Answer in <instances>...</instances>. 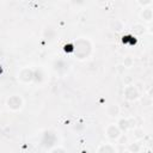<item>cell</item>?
<instances>
[{"label":"cell","instance_id":"cell-5","mask_svg":"<svg viewBox=\"0 0 153 153\" xmlns=\"http://www.w3.org/2000/svg\"><path fill=\"white\" fill-rule=\"evenodd\" d=\"M57 141V137H56V133L53 130V129H45L42 134V137H41V143L43 146H54Z\"/></svg>","mask_w":153,"mask_h":153},{"label":"cell","instance_id":"cell-18","mask_svg":"<svg viewBox=\"0 0 153 153\" xmlns=\"http://www.w3.org/2000/svg\"><path fill=\"white\" fill-rule=\"evenodd\" d=\"M133 133H134V136L136 137V140H140L143 137V130L141 128H133Z\"/></svg>","mask_w":153,"mask_h":153},{"label":"cell","instance_id":"cell-15","mask_svg":"<svg viewBox=\"0 0 153 153\" xmlns=\"http://www.w3.org/2000/svg\"><path fill=\"white\" fill-rule=\"evenodd\" d=\"M128 147H127V151L128 152H131V153H139L142 151L141 148V143L139 141H135V142H131V143H127Z\"/></svg>","mask_w":153,"mask_h":153},{"label":"cell","instance_id":"cell-14","mask_svg":"<svg viewBox=\"0 0 153 153\" xmlns=\"http://www.w3.org/2000/svg\"><path fill=\"white\" fill-rule=\"evenodd\" d=\"M43 80H44V73H43V71L41 68L33 69V81L32 82L41 84Z\"/></svg>","mask_w":153,"mask_h":153},{"label":"cell","instance_id":"cell-6","mask_svg":"<svg viewBox=\"0 0 153 153\" xmlns=\"http://www.w3.org/2000/svg\"><path fill=\"white\" fill-rule=\"evenodd\" d=\"M122 134V131L120 130V128L117 127V124H108L106 128H105V136L110 140V141H116L120 135Z\"/></svg>","mask_w":153,"mask_h":153},{"label":"cell","instance_id":"cell-12","mask_svg":"<svg viewBox=\"0 0 153 153\" xmlns=\"http://www.w3.org/2000/svg\"><path fill=\"white\" fill-rule=\"evenodd\" d=\"M117 127L120 128V130L122 131V133H126V131H128L129 129H130V124H129V118H120L118 121H117Z\"/></svg>","mask_w":153,"mask_h":153},{"label":"cell","instance_id":"cell-1","mask_svg":"<svg viewBox=\"0 0 153 153\" xmlns=\"http://www.w3.org/2000/svg\"><path fill=\"white\" fill-rule=\"evenodd\" d=\"M91 43L88 39H84V38H80L75 42V45H74V54L78 59L82 60L85 57H87L91 53Z\"/></svg>","mask_w":153,"mask_h":153},{"label":"cell","instance_id":"cell-20","mask_svg":"<svg viewBox=\"0 0 153 153\" xmlns=\"http://www.w3.org/2000/svg\"><path fill=\"white\" fill-rule=\"evenodd\" d=\"M116 141L118 142V145H126V143H128V137H127V135L121 134L120 137H118Z\"/></svg>","mask_w":153,"mask_h":153},{"label":"cell","instance_id":"cell-10","mask_svg":"<svg viewBox=\"0 0 153 153\" xmlns=\"http://www.w3.org/2000/svg\"><path fill=\"white\" fill-rule=\"evenodd\" d=\"M121 114V108L120 105L117 104H110L106 106V115L110 117V118H116L118 117Z\"/></svg>","mask_w":153,"mask_h":153},{"label":"cell","instance_id":"cell-9","mask_svg":"<svg viewBox=\"0 0 153 153\" xmlns=\"http://www.w3.org/2000/svg\"><path fill=\"white\" fill-rule=\"evenodd\" d=\"M140 18L146 23H151L152 19H153V10H152V7L151 6L142 7V11L140 12Z\"/></svg>","mask_w":153,"mask_h":153},{"label":"cell","instance_id":"cell-3","mask_svg":"<svg viewBox=\"0 0 153 153\" xmlns=\"http://www.w3.org/2000/svg\"><path fill=\"white\" fill-rule=\"evenodd\" d=\"M6 105L12 111H19L24 106V99L18 94H12L6 99Z\"/></svg>","mask_w":153,"mask_h":153},{"label":"cell","instance_id":"cell-19","mask_svg":"<svg viewBox=\"0 0 153 153\" xmlns=\"http://www.w3.org/2000/svg\"><path fill=\"white\" fill-rule=\"evenodd\" d=\"M48 152H50V153H65L66 152V148L60 147V146H54V147H50L48 149Z\"/></svg>","mask_w":153,"mask_h":153},{"label":"cell","instance_id":"cell-22","mask_svg":"<svg viewBox=\"0 0 153 153\" xmlns=\"http://www.w3.org/2000/svg\"><path fill=\"white\" fill-rule=\"evenodd\" d=\"M65 51H67V53H74V44H72V43H68V44H66L65 45Z\"/></svg>","mask_w":153,"mask_h":153},{"label":"cell","instance_id":"cell-7","mask_svg":"<svg viewBox=\"0 0 153 153\" xmlns=\"http://www.w3.org/2000/svg\"><path fill=\"white\" fill-rule=\"evenodd\" d=\"M53 68H54V71H55L57 74H60V75H65V74L69 71V65H68L65 60L59 59V60H56V61L54 62Z\"/></svg>","mask_w":153,"mask_h":153},{"label":"cell","instance_id":"cell-11","mask_svg":"<svg viewBox=\"0 0 153 153\" xmlns=\"http://www.w3.org/2000/svg\"><path fill=\"white\" fill-rule=\"evenodd\" d=\"M118 149L116 148V146L114 143H102L98 148H97V152L98 153H116Z\"/></svg>","mask_w":153,"mask_h":153},{"label":"cell","instance_id":"cell-21","mask_svg":"<svg viewBox=\"0 0 153 153\" xmlns=\"http://www.w3.org/2000/svg\"><path fill=\"white\" fill-rule=\"evenodd\" d=\"M136 2L141 6V7H147L152 5V0H136Z\"/></svg>","mask_w":153,"mask_h":153},{"label":"cell","instance_id":"cell-23","mask_svg":"<svg viewBox=\"0 0 153 153\" xmlns=\"http://www.w3.org/2000/svg\"><path fill=\"white\" fill-rule=\"evenodd\" d=\"M129 124H130V129L136 127V120L134 117H129Z\"/></svg>","mask_w":153,"mask_h":153},{"label":"cell","instance_id":"cell-13","mask_svg":"<svg viewBox=\"0 0 153 153\" xmlns=\"http://www.w3.org/2000/svg\"><path fill=\"white\" fill-rule=\"evenodd\" d=\"M131 32L135 35V36H142L145 32H146V27L143 24L141 23H136L131 26Z\"/></svg>","mask_w":153,"mask_h":153},{"label":"cell","instance_id":"cell-16","mask_svg":"<svg viewBox=\"0 0 153 153\" xmlns=\"http://www.w3.org/2000/svg\"><path fill=\"white\" fill-rule=\"evenodd\" d=\"M133 65H134V59L131 56H129V55L126 56L124 60H123V66L127 67V68H130V67H133Z\"/></svg>","mask_w":153,"mask_h":153},{"label":"cell","instance_id":"cell-4","mask_svg":"<svg viewBox=\"0 0 153 153\" xmlns=\"http://www.w3.org/2000/svg\"><path fill=\"white\" fill-rule=\"evenodd\" d=\"M17 78L23 84H30V82L33 81V69L30 68V67H23L18 72Z\"/></svg>","mask_w":153,"mask_h":153},{"label":"cell","instance_id":"cell-8","mask_svg":"<svg viewBox=\"0 0 153 153\" xmlns=\"http://www.w3.org/2000/svg\"><path fill=\"white\" fill-rule=\"evenodd\" d=\"M108 26H109V29H110L112 32H121V31L124 29V23H123L121 19L112 18V19L109 20Z\"/></svg>","mask_w":153,"mask_h":153},{"label":"cell","instance_id":"cell-17","mask_svg":"<svg viewBox=\"0 0 153 153\" xmlns=\"http://www.w3.org/2000/svg\"><path fill=\"white\" fill-rule=\"evenodd\" d=\"M69 2H71V5L74 6V7H82V6L86 5L87 0H69Z\"/></svg>","mask_w":153,"mask_h":153},{"label":"cell","instance_id":"cell-2","mask_svg":"<svg viewBox=\"0 0 153 153\" xmlns=\"http://www.w3.org/2000/svg\"><path fill=\"white\" fill-rule=\"evenodd\" d=\"M123 97L128 102H135L140 98V91L134 84H128L124 86L123 90Z\"/></svg>","mask_w":153,"mask_h":153}]
</instances>
